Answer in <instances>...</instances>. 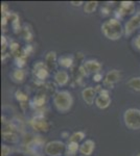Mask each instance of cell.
I'll return each mask as SVG.
<instances>
[{
	"mask_svg": "<svg viewBox=\"0 0 140 156\" xmlns=\"http://www.w3.org/2000/svg\"><path fill=\"white\" fill-rule=\"evenodd\" d=\"M101 31L107 39L112 40V41L120 39L123 34V26L117 19H110L106 21L101 25Z\"/></svg>",
	"mask_w": 140,
	"mask_h": 156,
	"instance_id": "obj_1",
	"label": "cell"
},
{
	"mask_svg": "<svg viewBox=\"0 0 140 156\" xmlns=\"http://www.w3.org/2000/svg\"><path fill=\"white\" fill-rule=\"evenodd\" d=\"M53 103H55L58 110L65 112L71 108V105H72V97H71L70 93L65 92V90L59 92L55 95Z\"/></svg>",
	"mask_w": 140,
	"mask_h": 156,
	"instance_id": "obj_2",
	"label": "cell"
},
{
	"mask_svg": "<svg viewBox=\"0 0 140 156\" xmlns=\"http://www.w3.org/2000/svg\"><path fill=\"white\" fill-rule=\"evenodd\" d=\"M124 124L132 130L140 129V110L136 108H130L126 110L123 115Z\"/></svg>",
	"mask_w": 140,
	"mask_h": 156,
	"instance_id": "obj_3",
	"label": "cell"
},
{
	"mask_svg": "<svg viewBox=\"0 0 140 156\" xmlns=\"http://www.w3.org/2000/svg\"><path fill=\"white\" fill-rule=\"evenodd\" d=\"M66 147L64 143L60 140H53L47 143L45 146V153L48 156H61L65 152Z\"/></svg>",
	"mask_w": 140,
	"mask_h": 156,
	"instance_id": "obj_4",
	"label": "cell"
},
{
	"mask_svg": "<svg viewBox=\"0 0 140 156\" xmlns=\"http://www.w3.org/2000/svg\"><path fill=\"white\" fill-rule=\"evenodd\" d=\"M111 103V98H110V95H109V92L106 90H100V93H99V96L95 99V104L96 106L98 108H101V109H104V108H107L110 105Z\"/></svg>",
	"mask_w": 140,
	"mask_h": 156,
	"instance_id": "obj_5",
	"label": "cell"
},
{
	"mask_svg": "<svg viewBox=\"0 0 140 156\" xmlns=\"http://www.w3.org/2000/svg\"><path fill=\"white\" fill-rule=\"evenodd\" d=\"M120 77H121V75L118 70H112V71H110L106 75L104 82H105L106 85L112 87L114 83H116V82H118L119 80H120Z\"/></svg>",
	"mask_w": 140,
	"mask_h": 156,
	"instance_id": "obj_6",
	"label": "cell"
},
{
	"mask_svg": "<svg viewBox=\"0 0 140 156\" xmlns=\"http://www.w3.org/2000/svg\"><path fill=\"white\" fill-rule=\"evenodd\" d=\"M83 68L85 69V71L87 73H94V74H97L101 69V65L99 64L97 60H88L84 64Z\"/></svg>",
	"mask_w": 140,
	"mask_h": 156,
	"instance_id": "obj_7",
	"label": "cell"
},
{
	"mask_svg": "<svg viewBox=\"0 0 140 156\" xmlns=\"http://www.w3.org/2000/svg\"><path fill=\"white\" fill-rule=\"evenodd\" d=\"M140 26V16H135L133 17L130 21H128V23L126 24V34L130 36L132 32L134 31L136 28H138Z\"/></svg>",
	"mask_w": 140,
	"mask_h": 156,
	"instance_id": "obj_8",
	"label": "cell"
},
{
	"mask_svg": "<svg viewBox=\"0 0 140 156\" xmlns=\"http://www.w3.org/2000/svg\"><path fill=\"white\" fill-rule=\"evenodd\" d=\"M95 94H96V90L92 89V87H87V89L83 90L82 96H83L84 101L89 105H92L94 102V99H95Z\"/></svg>",
	"mask_w": 140,
	"mask_h": 156,
	"instance_id": "obj_9",
	"label": "cell"
},
{
	"mask_svg": "<svg viewBox=\"0 0 140 156\" xmlns=\"http://www.w3.org/2000/svg\"><path fill=\"white\" fill-rule=\"evenodd\" d=\"M94 148H95V143L91 140H86V142H84L83 145L80 147V152L82 153L83 155L89 156L92 154Z\"/></svg>",
	"mask_w": 140,
	"mask_h": 156,
	"instance_id": "obj_10",
	"label": "cell"
},
{
	"mask_svg": "<svg viewBox=\"0 0 140 156\" xmlns=\"http://www.w3.org/2000/svg\"><path fill=\"white\" fill-rule=\"evenodd\" d=\"M32 124L34 126L35 129L39 130V131H47L48 130V124L45 121V119H43L41 117H37L32 121Z\"/></svg>",
	"mask_w": 140,
	"mask_h": 156,
	"instance_id": "obj_11",
	"label": "cell"
},
{
	"mask_svg": "<svg viewBox=\"0 0 140 156\" xmlns=\"http://www.w3.org/2000/svg\"><path fill=\"white\" fill-rule=\"evenodd\" d=\"M55 80L58 84L64 85L68 82L69 80V76H68V73L65 71H58L55 75Z\"/></svg>",
	"mask_w": 140,
	"mask_h": 156,
	"instance_id": "obj_12",
	"label": "cell"
},
{
	"mask_svg": "<svg viewBox=\"0 0 140 156\" xmlns=\"http://www.w3.org/2000/svg\"><path fill=\"white\" fill-rule=\"evenodd\" d=\"M55 65H57V55L55 52H49L46 55V59H45V66L47 67L48 70L55 69Z\"/></svg>",
	"mask_w": 140,
	"mask_h": 156,
	"instance_id": "obj_13",
	"label": "cell"
},
{
	"mask_svg": "<svg viewBox=\"0 0 140 156\" xmlns=\"http://www.w3.org/2000/svg\"><path fill=\"white\" fill-rule=\"evenodd\" d=\"M36 76H37L39 79H45L47 76H48V70L46 68L44 67V65L43 64H38L37 68H36Z\"/></svg>",
	"mask_w": 140,
	"mask_h": 156,
	"instance_id": "obj_14",
	"label": "cell"
},
{
	"mask_svg": "<svg viewBox=\"0 0 140 156\" xmlns=\"http://www.w3.org/2000/svg\"><path fill=\"white\" fill-rule=\"evenodd\" d=\"M128 85L134 90L140 92V77H133L129 80Z\"/></svg>",
	"mask_w": 140,
	"mask_h": 156,
	"instance_id": "obj_15",
	"label": "cell"
},
{
	"mask_svg": "<svg viewBox=\"0 0 140 156\" xmlns=\"http://www.w3.org/2000/svg\"><path fill=\"white\" fill-rule=\"evenodd\" d=\"M121 12H123V14H130L131 12L134 11V4L133 2H127L123 1L121 2V6H120Z\"/></svg>",
	"mask_w": 140,
	"mask_h": 156,
	"instance_id": "obj_16",
	"label": "cell"
},
{
	"mask_svg": "<svg viewBox=\"0 0 140 156\" xmlns=\"http://www.w3.org/2000/svg\"><path fill=\"white\" fill-rule=\"evenodd\" d=\"M97 1H89L86 2L85 6H84V11H85L86 14H91L96 9L97 7Z\"/></svg>",
	"mask_w": 140,
	"mask_h": 156,
	"instance_id": "obj_17",
	"label": "cell"
},
{
	"mask_svg": "<svg viewBox=\"0 0 140 156\" xmlns=\"http://www.w3.org/2000/svg\"><path fill=\"white\" fill-rule=\"evenodd\" d=\"M2 135H3V138L6 140V142H11V143L18 142V135L15 134V133H13V132H6L4 131L3 133H2Z\"/></svg>",
	"mask_w": 140,
	"mask_h": 156,
	"instance_id": "obj_18",
	"label": "cell"
},
{
	"mask_svg": "<svg viewBox=\"0 0 140 156\" xmlns=\"http://www.w3.org/2000/svg\"><path fill=\"white\" fill-rule=\"evenodd\" d=\"M84 137H85V133L82 132V131H78V132L73 133V134L71 135L70 142L78 143V142H81L82 140H84Z\"/></svg>",
	"mask_w": 140,
	"mask_h": 156,
	"instance_id": "obj_19",
	"label": "cell"
},
{
	"mask_svg": "<svg viewBox=\"0 0 140 156\" xmlns=\"http://www.w3.org/2000/svg\"><path fill=\"white\" fill-rule=\"evenodd\" d=\"M72 62H73V60L69 56H64L60 59V65L64 68H70L72 66Z\"/></svg>",
	"mask_w": 140,
	"mask_h": 156,
	"instance_id": "obj_20",
	"label": "cell"
},
{
	"mask_svg": "<svg viewBox=\"0 0 140 156\" xmlns=\"http://www.w3.org/2000/svg\"><path fill=\"white\" fill-rule=\"evenodd\" d=\"M25 76H26V73H25L24 70L19 69L14 72V78L17 80V81H23Z\"/></svg>",
	"mask_w": 140,
	"mask_h": 156,
	"instance_id": "obj_21",
	"label": "cell"
},
{
	"mask_svg": "<svg viewBox=\"0 0 140 156\" xmlns=\"http://www.w3.org/2000/svg\"><path fill=\"white\" fill-rule=\"evenodd\" d=\"M78 150H80V147H78V143L71 142L70 144L68 145V153H70V154H74Z\"/></svg>",
	"mask_w": 140,
	"mask_h": 156,
	"instance_id": "obj_22",
	"label": "cell"
},
{
	"mask_svg": "<svg viewBox=\"0 0 140 156\" xmlns=\"http://www.w3.org/2000/svg\"><path fill=\"white\" fill-rule=\"evenodd\" d=\"M34 101H35L37 106H42V105L45 103V97L41 96V95H39V96H36Z\"/></svg>",
	"mask_w": 140,
	"mask_h": 156,
	"instance_id": "obj_23",
	"label": "cell"
},
{
	"mask_svg": "<svg viewBox=\"0 0 140 156\" xmlns=\"http://www.w3.org/2000/svg\"><path fill=\"white\" fill-rule=\"evenodd\" d=\"M16 97L18 100H20V101H26L27 100V95L23 94V93L20 92V90H18L16 93Z\"/></svg>",
	"mask_w": 140,
	"mask_h": 156,
	"instance_id": "obj_24",
	"label": "cell"
},
{
	"mask_svg": "<svg viewBox=\"0 0 140 156\" xmlns=\"http://www.w3.org/2000/svg\"><path fill=\"white\" fill-rule=\"evenodd\" d=\"M9 148L7 147V146H2L1 148V153H2V156H6L7 154L9 153Z\"/></svg>",
	"mask_w": 140,
	"mask_h": 156,
	"instance_id": "obj_25",
	"label": "cell"
},
{
	"mask_svg": "<svg viewBox=\"0 0 140 156\" xmlns=\"http://www.w3.org/2000/svg\"><path fill=\"white\" fill-rule=\"evenodd\" d=\"M19 49V45L17 44V43H12L11 44V50L12 52H16V50Z\"/></svg>",
	"mask_w": 140,
	"mask_h": 156,
	"instance_id": "obj_26",
	"label": "cell"
},
{
	"mask_svg": "<svg viewBox=\"0 0 140 156\" xmlns=\"http://www.w3.org/2000/svg\"><path fill=\"white\" fill-rule=\"evenodd\" d=\"M17 65L19 67L24 66V57H19V58H17Z\"/></svg>",
	"mask_w": 140,
	"mask_h": 156,
	"instance_id": "obj_27",
	"label": "cell"
},
{
	"mask_svg": "<svg viewBox=\"0 0 140 156\" xmlns=\"http://www.w3.org/2000/svg\"><path fill=\"white\" fill-rule=\"evenodd\" d=\"M1 45H2V51H4L6 48V37H1Z\"/></svg>",
	"mask_w": 140,
	"mask_h": 156,
	"instance_id": "obj_28",
	"label": "cell"
},
{
	"mask_svg": "<svg viewBox=\"0 0 140 156\" xmlns=\"http://www.w3.org/2000/svg\"><path fill=\"white\" fill-rule=\"evenodd\" d=\"M101 78H103V76H101L99 73H97V74H94V76H93V79L95 80V81H99Z\"/></svg>",
	"mask_w": 140,
	"mask_h": 156,
	"instance_id": "obj_29",
	"label": "cell"
},
{
	"mask_svg": "<svg viewBox=\"0 0 140 156\" xmlns=\"http://www.w3.org/2000/svg\"><path fill=\"white\" fill-rule=\"evenodd\" d=\"M71 4H72V5H74V6H80L81 4H83V2L82 1H71Z\"/></svg>",
	"mask_w": 140,
	"mask_h": 156,
	"instance_id": "obj_30",
	"label": "cell"
},
{
	"mask_svg": "<svg viewBox=\"0 0 140 156\" xmlns=\"http://www.w3.org/2000/svg\"><path fill=\"white\" fill-rule=\"evenodd\" d=\"M135 44H136V46L138 47V48H140V36L136 39V41H135Z\"/></svg>",
	"mask_w": 140,
	"mask_h": 156,
	"instance_id": "obj_31",
	"label": "cell"
},
{
	"mask_svg": "<svg viewBox=\"0 0 140 156\" xmlns=\"http://www.w3.org/2000/svg\"><path fill=\"white\" fill-rule=\"evenodd\" d=\"M137 156H140V154H138V155H137Z\"/></svg>",
	"mask_w": 140,
	"mask_h": 156,
	"instance_id": "obj_32",
	"label": "cell"
}]
</instances>
